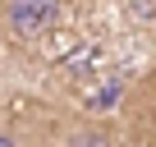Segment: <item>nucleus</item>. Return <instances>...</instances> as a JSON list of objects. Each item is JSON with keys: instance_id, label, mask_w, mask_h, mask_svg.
Masks as SVG:
<instances>
[{"instance_id": "obj_3", "label": "nucleus", "mask_w": 156, "mask_h": 147, "mask_svg": "<svg viewBox=\"0 0 156 147\" xmlns=\"http://www.w3.org/2000/svg\"><path fill=\"white\" fill-rule=\"evenodd\" d=\"M0 147H19V142H14V133H5V129H0Z\"/></svg>"}, {"instance_id": "obj_4", "label": "nucleus", "mask_w": 156, "mask_h": 147, "mask_svg": "<svg viewBox=\"0 0 156 147\" xmlns=\"http://www.w3.org/2000/svg\"><path fill=\"white\" fill-rule=\"evenodd\" d=\"M151 88H156V83H151Z\"/></svg>"}, {"instance_id": "obj_2", "label": "nucleus", "mask_w": 156, "mask_h": 147, "mask_svg": "<svg viewBox=\"0 0 156 147\" xmlns=\"http://www.w3.org/2000/svg\"><path fill=\"white\" fill-rule=\"evenodd\" d=\"M64 147H110V133H106V129H92V124H87V129H73Z\"/></svg>"}, {"instance_id": "obj_1", "label": "nucleus", "mask_w": 156, "mask_h": 147, "mask_svg": "<svg viewBox=\"0 0 156 147\" xmlns=\"http://www.w3.org/2000/svg\"><path fill=\"white\" fill-rule=\"evenodd\" d=\"M0 19H5L9 37L37 41L60 23V0H0Z\"/></svg>"}]
</instances>
